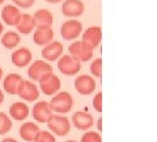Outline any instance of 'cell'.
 Segmentation results:
<instances>
[{"instance_id": "obj_1", "label": "cell", "mask_w": 157, "mask_h": 142, "mask_svg": "<svg viewBox=\"0 0 157 142\" xmlns=\"http://www.w3.org/2000/svg\"><path fill=\"white\" fill-rule=\"evenodd\" d=\"M73 99L68 92H59L48 103L50 109L56 112V113H68L72 109Z\"/></svg>"}, {"instance_id": "obj_2", "label": "cell", "mask_w": 157, "mask_h": 142, "mask_svg": "<svg viewBox=\"0 0 157 142\" xmlns=\"http://www.w3.org/2000/svg\"><path fill=\"white\" fill-rule=\"evenodd\" d=\"M68 51H70V55L77 62H86L93 57V49L82 41L73 42L68 47Z\"/></svg>"}, {"instance_id": "obj_3", "label": "cell", "mask_w": 157, "mask_h": 142, "mask_svg": "<svg viewBox=\"0 0 157 142\" xmlns=\"http://www.w3.org/2000/svg\"><path fill=\"white\" fill-rule=\"evenodd\" d=\"M47 126L52 133H55L56 136H67L68 132L71 129V122L70 120L64 116L60 115H52L47 121Z\"/></svg>"}, {"instance_id": "obj_4", "label": "cell", "mask_w": 157, "mask_h": 142, "mask_svg": "<svg viewBox=\"0 0 157 142\" xmlns=\"http://www.w3.org/2000/svg\"><path fill=\"white\" fill-rule=\"evenodd\" d=\"M39 87L45 95H55L60 90V79L54 75V72H48L39 80Z\"/></svg>"}, {"instance_id": "obj_5", "label": "cell", "mask_w": 157, "mask_h": 142, "mask_svg": "<svg viewBox=\"0 0 157 142\" xmlns=\"http://www.w3.org/2000/svg\"><path fill=\"white\" fill-rule=\"evenodd\" d=\"M58 68L62 74L72 76L80 71L81 66H80V62L73 59L71 55H63L62 58H59V61H58Z\"/></svg>"}, {"instance_id": "obj_6", "label": "cell", "mask_w": 157, "mask_h": 142, "mask_svg": "<svg viewBox=\"0 0 157 142\" xmlns=\"http://www.w3.org/2000/svg\"><path fill=\"white\" fill-rule=\"evenodd\" d=\"M21 99L26 100V101H34L38 99L39 96V91L37 86L32 83L30 80H22L20 83V86L17 88V94Z\"/></svg>"}, {"instance_id": "obj_7", "label": "cell", "mask_w": 157, "mask_h": 142, "mask_svg": "<svg viewBox=\"0 0 157 142\" xmlns=\"http://www.w3.org/2000/svg\"><path fill=\"white\" fill-rule=\"evenodd\" d=\"M82 32V25L80 21L77 20H68L62 25L60 34L64 40H75Z\"/></svg>"}, {"instance_id": "obj_8", "label": "cell", "mask_w": 157, "mask_h": 142, "mask_svg": "<svg viewBox=\"0 0 157 142\" xmlns=\"http://www.w3.org/2000/svg\"><path fill=\"white\" fill-rule=\"evenodd\" d=\"M48 72H52V67L48 63L43 62V61H36L29 66L28 70V75L32 80H37L39 82L42 76H45Z\"/></svg>"}, {"instance_id": "obj_9", "label": "cell", "mask_w": 157, "mask_h": 142, "mask_svg": "<svg viewBox=\"0 0 157 142\" xmlns=\"http://www.w3.org/2000/svg\"><path fill=\"white\" fill-rule=\"evenodd\" d=\"M62 13L67 17H78L84 13V4L80 0H66L62 6Z\"/></svg>"}, {"instance_id": "obj_10", "label": "cell", "mask_w": 157, "mask_h": 142, "mask_svg": "<svg viewBox=\"0 0 157 142\" xmlns=\"http://www.w3.org/2000/svg\"><path fill=\"white\" fill-rule=\"evenodd\" d=\"M75 88L81 95H90L96 90V82L92 76H88V75L77 76L75 80Z\"/></svg>"}, {"instance_id": "obj_11", "label": "cell", "mask_w": 157, "mask_h": 142, "mask_svg": "<svg viewBox=\"0 0 157 142\" xmlns=\"http://www.w3.org/2000/svg\"><path fill=\"white\" fill-rule=\"evenodd\" d=\"M102 40V30L100 26H90L82 34V42H85L86 45H89L93 50L94 47H97L100 45V42Z\"/></svg>"}, {"instance_id": "obj_12", "label": "cell", "mask_w": 157, "mask_h": 142, "mask_svg": "<svg viewBox=\"0 0 157 142\" xmlns=\"http://www.w3.org/2000/svg\"><path fill=\"white\" fill-rule=\"evenodd\" d=\"M72 124L78 130H88L93 126L94 121L88 112H76L72 117Z\"/></svg>"}, {"instance_id": "obj_13", "label": "cell", "mask_w": 157, "mask_h": 142, "mask_svg": "<svg viewBox=\"0 0 157 142\" xmlns=\"http://www.w3.org/2000/svg\"><path fill=\"white\" fill-rule=\"evenodd\" d=\"M63 54V45L59 41H51L42 49V57L47 61H56Z\"/></svg>"}, {"instance_id": "obj_14", "label": "cell", "mask_w": 157, "mask_h": 142, "mask_svg": "<svg viewBox=\"0 0 157 142\" xmlns=\"http://www.w3.org/2000/svg\"><path fill=\"white\" fill-rule=\"evenodd\" d=\"M52 116V111L48 107V103L39 101L33 107V117L38 122H47Z\"/></svg>"}, {"instance_id": "obj_15", "label": "cell", "mask_w": 157, "mask_h": 142, "mask_svg": "<svg viewBox=\"0 0 157 142\" xmlns=\"http://www.w3.org/2000/svg\"><path fill=\"white\" fill-rule=\"evenodd\" d=\"M30 61H32V51L28 47L17 49L12 54V63L20 68L28 66L30 63Z\"/></svg>"}, {"instance_id": "obj_16", "label": "cell", "mask_w": 157, "mask_h": 142, "mask_svg": "<svg viewBox=\"0 0 157 142\" xmlns=\"http://www.w3.org/2000/svg\"><path fill=\"white\" fill-rule=\"evenodd\" d=\"M36 28H51L54 22V17L50 11L47 9H38L33 16Z\"/></svg>"}, {"instance_id": "obj_17", "label": "cell", "mask_w": 157, "mask_h": 142, "mask_svg": "<svg viewBox=\"0 0 157 142\" xmlns=\"http://www.w3.org/2000/svg\"><path fill=\"white\" fill-rule=\"evenodd\" d=\"M20 17H21V13H20L18 8L14 6H7L2 11V18L7 25H16Z\"/></svg>"}, {"instance_id": "obj_18", "label": "cell", "mask_w": 157, "mask_h": 142, "mask_svg": "<svg viewBox=\"0 0 157 142\" xmlns=\"http://www.w3.org/2000/svg\"><path fill=\"white\" fill-rule=\"evenodd\" d=\"M54 40V32L51 28H37L34 32V42L37 45H47Z\"/></svg>"}, {"instance_id": "obj_19", "label": "cell", "mask_w": 157, "mask_h": 142, "mask_svg": "<svg viewBox=\"0 0 157 142\" xmlns=\"http://www.w3.org/2000/svg\"><path fill=\"white\" fill-rule=\"evenodd\" d=\"M38 132H39V128L34 124V122H25L24 125H21V128L18 130V134L24 141L32 142V141H34V138H36Z\"/></svg>"}, {"instance_id": "obj_20", "label": "cell", "mask_w": 157, "mask_h": 142, "mask_svg": "<svg viewBox=\"0 0 157 142\" xmlns=\"http://www.w3.org/2000/svg\"><path fill=\"white\" fill-rule=\"evenodd\" d=\"M9 115H11L12 119L14 120H25L26 117L29 116V108L26 104H24L21 101H17V103H13L9 108Z\"/></svg>"}, {"instance_id": "obj_21", "label": "cell", "mask_w": 157, "mask_h": 142, "mask_svg": "<svg viewBox=\"0 0 157 142\" xmlns=\"http://www.w3.org/2000/svg\"><path fill=\"white\" fill-rule=\"evenodd\" d=\"M16 26H17V30L21 34H30L34 30V28H36V24H34V20L30 14L25 13V14H21Z\"/></svg>"}, {"instance_id": "obj_22", "label": "cell", "mask_w": 157, "mask_h": 142, "mask_svg": "<svg viewBox=\"0 0 157 142\" xmlns=\"http://www.w3.org/2000/svg\"><path fill=\"white\" fill-rule=\"evenodd\" d=\"M22 82L21 75L18 74H9L6 76L4 79V90L11 95H16L17 94V88L20 86V83Z\"/></svg>"}, {"instance_id": "obj_23", "label": "cell", "mask_w": 157, "mask_h": 142, "mask_svg": "<svg viewBox=\"0 0 157 142\" xmlns=\"http://www.w3.org/2000/svg\"><path fill=\"white\" fill-rule=\"evenodd\" d=\"M2 43L4 47L7 49H13L16 47L18 43H20V36L16 32H7L4 36L2 37Z\"/></svg>"}, {"instance_id": "obj_24", "label": "cell", "mask_w": 157, "mask_h": 142, "mask_svg": "<svg viewBox=\"0 0 157 142\" xmlns=\"http://www.w3.org/2000/svg\"><path fill=\"white\" fill-rule=\"evenodd\" d=\"M12 129V121L11 119L3 112H0V134H7Z\"/></svg>"}, {"instance_id": "obj_25", "label": "cell", "mask_w": 157, "mask_h": 142, "mask_svg": "<svg viewBox=\"0 0 157 142\" xmlns=\"http://www.w3.org/2000/svg\"><path fill=\"white\" fill-rule=\"evenodd\" d=\"M34 142H56V140L50 132L39 130L38 134L36 136V138H34Z\"/></svg>"}, {"instance_id": "obj_26", "label": "cell", "mask_w": 157, "mask_h": 142, "mask_svg": "<svg viewBox=\"0 0 157 142\" xmlns=\"http://www.w3.org/2000/svg\"><path fill=\"white\" fill-rule=\"evenodd\" d=\"M90 72L94 76L97 78H101L102 76V59L101 58H97V59H94L90 65Z\"/></svg>"}, {"instance_id": "obj_27", "label": "cell", "mask_w": 157, "mask_h": 142, "mask_svg": "<svg viewBox=\"0 0 157 142\" xmlns=\"http://www.w3.org/2000/svg\"><path fill=\"white\" fill-rule=\"evenodd\" d=\"M81 142H102V138L100 133L89 130L86 133H84V136L81 137Z\"/></svg>"}, {"instance_id": "obj_28", "label": "cell", "mask_w": 157, "mask_h": 142, "mask_svg": "<svg viewBox=\"0 0 157 142\" xmlns=\"http://www.w3.org/2000/svg\"><path fill=\"white\" fill-rule=\"evenodd\" d=\"M93 108L97 112H102V94L101 92H98L94 96V99H93Z\"/></svg>"}, {"instance_id": "obj_29", "label": "cell", "mask_w": 157, "mask_h": 142, "mask_svg": "<svg viewBox=\"0 0 157 142\" xmlns=\"http://www.w3.org/2000/svg\"><path fill=\"white\" fill-rule=\"evenodd\" d=\"M12 2L20 8H30L36 3V0H12Z\"/></svg>"}, {"instance_id": "obj_30", "label": "cell", "mask_w": 157, "mask_h": 142, "mask_svg": "<svg viewBox=\"0 0 157 142\" xmlns=\"http://www.w3.org/2000/svg\"><path fill=\"white\" fill-rule=\"evenodd\" d=\"M97 129H98V132L102 130V119H98V121H97Z\"/></svg>"}, {"instance_id": "obj_31", "label": "cell", "mask_w": 157, "mask_h": 142, "mask_svg": "<svg viewBox=\"0 0 157 142\" xmlns=\"http://www.w3.org/2000/svg\"><path fill=\"white\" fill-rule=\"evenodd\" d=\"M47 3H51V4H55V3H60L62 0H46Z\"/></svg>"}, {"instance_id": "obj_32", "label": "cell", "mask_w": 157, "mask_h": 142, "mask_svg": "<svg viewBox=\"0 0 157 142\" xmlns=\"http://www.w3.org/2000/svg\"><path fill=\"white\" fill-rule=\"evenodd\" d=\"M2 142H17V141L13 140V138H6V140H3Z\"/></svg>"}, {"instance_id": "obj_33", "label": "cell", "mask_w": 157, "mask_h": 142, "mask_svg": "<svg viewBox=\"0 0 157 142\" xmlns=\"http://www.w3.org/2000/svg\"><path fill=\"white\" fill-rule=\"evenodd\" d=\"M3 100H4V94H3V91L0 90V104L3 103Z\"/></svg>"}, {"instance_id": "obj_34", "label": "cell", "mask_w": 157, "mask_h": 142, "mask_svg": "<svg viewBox=\"0 0 157 142\" xmlns=\"http://www.w3.org/2000/svg\"><path fill=\"white\" fill-rule=\"evenodd\" d=\"M2 33H3V24L0 22V34H2Z\"/></svg>"}, {"instance_id": "obj_35", "label": "cell", "mask_w": 157, "mask_h": 142, "mask_svg": "<svg viewBox=\"0 0 157 142\" xmlns=\"http://www.w3.org/2000/svg\"><path fill=\"white\" fill-rule=\"evenodd\" d=\"M2 76H3V70H2V67H0V79H2Z\"/></svg>"}, {"instance_id": "obj_36", "label": "cell", "mask_w": 157, "mask_h": 142, "mask_svg": "<svg viewBox=\"0 0 157 142\" xmlns=\"http://www.w3.org/2000/svg\"><path fill=\"white\" fill-rule=\"evenodd\" d=\"M3 2H4V0H0V4H2V3H3Z\"/></svg>"}, {"instance_id": "obj_37", "label": "cell", "mask_w": 157, "mask_h": 142, "mask_svg": "<svg viewBox=\"0 0 157 142\" xmlns=\"http://www.w3.org/2000/svg\"><path fill=\"white\" fill-rule=\"evenodd\" d=\"M67 142H76V141H67Z\"/></svg>"}]
</instances>
